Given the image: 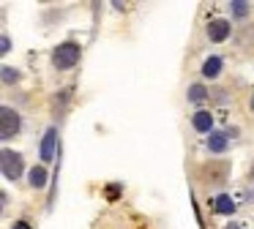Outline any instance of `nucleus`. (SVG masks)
<instances>
[{"label":"nucleus","mask_w":254,"mask_h":229,"mask_svg":"<svg viewBox=\"0 0 254 229\" xmlns=\"http://www.w3.org/2000/svg\"><path fill=\"white\" fill-rule=\"evenodd\" d=\"M79 44H74V41H66V44H61V47L55 49V55H52V63H55V68H61V71H66V68H74V65L79 63Z\"/></svg>","instance_id":"obj_1"},{"label":"nucleus","mask_w":254,"mask_h":229,"mask_svg":"<svg viewBox=\"0 0 254 229\" xmlns=\"http://www.w3.org/2000/svg\"><path fill=\"white\" fill-rule=\"evenodd\" d=\"M22 156L14 150H3V174H6V180H17L19 174H22Z\"/></svg>","instance_id":"obj_2"},{"label":"nucleus","mask_w":254,"mask_h":229,"mask_svg":"<svg viewBox=\"0 0 254 229\" xmlns=\"http://www.w3.org/2000/svg\"><path fill=\"white\" fill-rule=\"evenodd\" d=\"M0 114H3V117H0V120H3L0 134H3V139H11V136L19 131V114L14 112V109H8V107H3V112H0Z\"/></svg>","instance_id":"obj_3"},{"label":"nucleus","mask_w":254,"mask_h":229,"mask_svg":"<svg viewBox=\"0 0 254 229\" xmlns=\"http://www.w3.org/2000/svg\"><path fill=\"white\" fill-rule=\"evenodd\" d=\"M58 145V128H47L44 139H41V161H52Z\"/></svg>","instance_id":"obj_4"},{"label":"nucleus","mask_w":254,"mask_h":229,"mask_svg":"<svg viewBox=\"0 0 254 229\" xmlns=\"http://www.w3.org/2000/svg\"><path fill=\"white\" fill-rule=\"evenodd\" d=\"M227 36H230V22H227V19L208 22V38H210V41H224Z\"/></svg>","instance_id":"obj_5"},{"label":"nucleus","mask_w":254,"mask_h":229,"mask_svg":"<svg viewBox=\"0 0 254 229\" xmlns=\"http://www.w3.org/2000/svg\"><path fill=\"white\" fill-rule=\"evenodd\" d=\"M219 74H221V57L219 55H210V57L202 63V76L205 79H216Z\"/></svg>","instance_id":"obj_6"},{"label":"nucleus","mask_w":254,"mask_h":229,"mask_svg":"<svg viewBox=\"0 0 254 229\" xmlns=\"http://www.w3.org/2000/svg\"><path fill=\"white\" fill-rule=\"evenodd\" d=\"M213 210L221 213V216H230V213H235V202H232V196L219 194V196L213 199Z\"/></svg>","instance_id":"obj_7"},{"label":"nucleus","mask_w":254,"mask_h":229,"mask_svg":"<svg viewBox=\"0 0 254 229\" xmlns=\"http://www.w3.org/2000/svg\"><path fill=\"white\" fill-rule=\"evenodd\" d=\"M191 125L197 131H210V128H213V114L205 112V109H199V112L191 117Z\"/></svg>","instance_id":"obj_8"},{"label":"nucleus","mask_w":254,"mask_h":229,"mask_svg":"<svg viewBox=\"0 0 254 229\" xmlns=\"http://www.w3.org/2000/svg\"><path fill=\"white\" fill-rule=\"evenodd\" d=\"M208 147H210V153H224L227 150V134L224 131H210Z\"/></svg>","instance_id":"obj_9"},{"label":"nucleus","mask_w":254,"mask_h":229,"mask_svg":"<svg viewBox=\"0 0 254 229\" xmlns=\"http://www.w3.org/2000/svg\"><path fill=\"white\" fill-rule=\"evenodd\" d=\"M30 185H33V188H44V185H47V169L44 167H33V169H30Z\"/></svg>","instance_id":"obj_10"},{"label":"nucleus","mask_w":254,"mask_h":229,"mask_svg":"<svg viewBox=\"0 0 254 229\" xmlns=\"http://www.w3.org/2000/svg\"><path fill=\"white\" fill-rule=\"evenodd\" d=\"M205 98H208V90H205L202 85H191V87H189V101H191V104H202Z\"/></svg>","instance_id":"obj_11"},{"label":"nucleus","mask_w":254,"mask_h":229,"mask_svg":"<svg viewBox=\"0 0 254 229\" xmlns=\"http://www.w3.org/2000/svg\"><path fill=\"white\" fill-rule=\"evenodd\" d=\"M230 8L235 11V16H246V14H249V8H252V5H249V3H243V0H235V3L230 5Z\"/></svg>","instance_id":"obj_12"},{"label":"nucleus","mask_w":254,"mask_h":229,"mask_svg":"<svg viewBox=\"0 0 254 229\" xmlns=\"http://www.w3.org/2000/svg\"><path fill=\"white\" fill-rule=\"evenodd\" d=\"M3 82H17V71L6 65V68H3Z\"/></svg>","instance_id":"obj_13"},{"label":"nucleus","mask_w":254,"mask_h":229,"mask_svg":"<svg viewBox=\"0 0 254 229\" xmlns=\"http://www.w3.org/2000/svg\"><path fill=\"white\" fill-rule=\"evenodd\" d=\"M8 49H11V41H8V36H3V41H0V55H6Z\"/></svg>","instance_id":"obj_14"},{"label":"nucleus","mask_w":254,"mask_h":229,"mask_svg":"<svg viewBox=\"0 0 254 229\" xmlns=\"http://www.w3.org/2000/svg\"><path fill=\"white\" fill-rule=\"evenodd\" d=\"M14 229H30V224L28 221H17V224H14Z\"/></svg>","instance_id":"obj_15"},{"label":"nucleus","mask_w":254,"mask_h":229,"mask_svg":"<svg viewBox=\"0 0 254 229\" xmlns=\"http://www.w3.org/2000/svg\"><path fill=\"white\" fill-rule=\"evenodd\" d=\"M224 229H243V224H227Z\"/></svg>","instance_id":"obj_16"},{"label":"nucleus","mask_w":254,"mask_h":229,"mask_svg":"<svg viewBox=\"0 0 254 229\" xmlns=\"http://www.w3.org/2000/svg\"><path fill=\"white\" fill-rule=\"evenodd\" d=\"M252 109H254V96H252Z\"/></svg>","instance_id":"obj_17"}]
</instances>
